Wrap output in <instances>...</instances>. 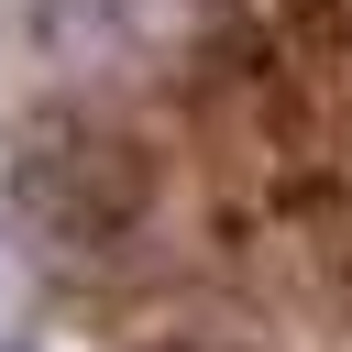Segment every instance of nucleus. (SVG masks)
I'll return each instance as SVG.
<instances>
[{
    "mask_svg": "<svg viewBox=\"0 0 352 352\" xmlns=\"http://www.w3.org/2000/svg\"><path fill=\"white\" fill-rule=\"evenodd\" d=\"M22 209L55 220L66 242H110L143 198H132V154H110L99 132H55L22 154Z\"/></svg>",
    "mask_w": 352,
    "mask_h": 352,
    "instance_id": "nucleus-1",
    "label": "nucleus"
},
{
    "mask_svg": "<svg viewBox=\"0 0 352 352\" xmlns=\"http://www.w3.org/2000/svg\"><path fill=\"white\" fill-rule=\"evenodd\" d=\"M33 297H44V286H33V264H22V242L0 231V352H11L22 330H33Z\"/></svg>",
    "mask_w": 352,
    "mask_h": 352,
    "instance_id": "nucleus-2",
    "label": "nucleus"
},
{
    "mask_svg": "<svg viewBox=\"0 0 352 352\" xmlns=\"http://www.w3.org/2000/svg\"><path fill=\"white\" fill-rule=\"evenodd\" d=\"M154 352H198V341H154Z\"/></svg>",
    "mask_w": 352,
    "mask_h": 352,
    "instance_id": "nucleus-3",
    "label": "nucleus"
}]
</instances>
